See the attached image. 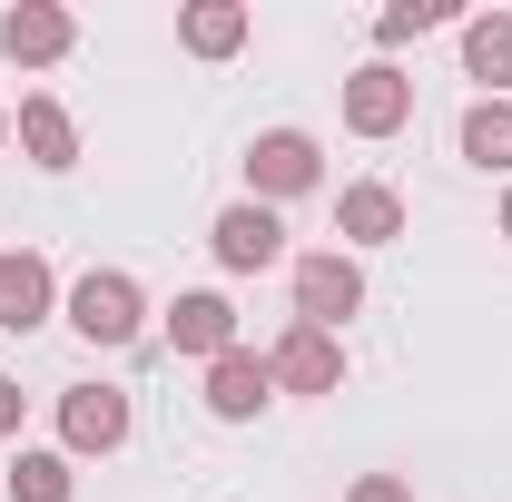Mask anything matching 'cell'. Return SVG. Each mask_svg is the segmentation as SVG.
I'll return each mask as SVG.
<instances>
[{
	"label": "cell",
	"instance_id": "cell-1",
	"mask_svg": "<svg viewBox=\"0 0 512 502\" xmlns=\"http://www.w3.org/2000/svg\"><path fill=\"white\" fill-rule=\"evenodd\" d=\"M138 315H148V306H138V286H128L119 266H89V276L69 286V325H79L89 345H128Z\"/></svg>",
	"mask_w": 512,
	"mask_h": 502
},
{
	"label": "cell",
	"instance_id": "cell-2",
	"mask_svg": "<svg viewBox=\"0 0 512 502\" xmlns=\"http://www.w3.org/2000/svg\"><path fill=\"white\" fill-rule=\"evenodd\" d=\"M316 178H325V158H316V138H306V128H266V138L247 148V188H256V207H266V197H306Z\"/></svg>",
	"mask_w": 512,
	"mask_h": 502
},
{
	"label": "cell",
	"instance_id": "cell-3",
	"mask_svg": "<svg viewBox=\"0 0 512 502\" xmlns=\"http://www.w3.org/2000/svg\"><path fill=\"white\" fill-rule=\"evenodd\" d=\"M365 306V276H355V256H296V325H325V335H335V325H345V315Z\"/></svg>",
	"mask_w": 512,
	"mask_h": 502
},
{
	"label": "cell",
	"instance_id": "cell-4",
	"mask_svg": "<svg viewBox=\"0 0 512 502\" xmlns=\"http://www.w3.org/2000/svg\"><path fill=\"white\" fill-rule=\"evenodd\" d=\"M266 375L286 384V394H335V384H345V345H335L325 325H286L276 355H266Z\"/></svg>",
	"mask_w": 512,
	"mask_h": 502
},
{
	"label": "cell",
	"instance_id": "cell-5",
	"mask_svg": "<svg viewBox=\"0 0 512 502\" xmlns=\"http://www.w3.org/2000/svg\"><path fill=\"white\" fill-rule=\"evenodd\" d=\"M404 119H414V79H404V69L365 60L345 79V128H355V138H394Z\"/></svg>",
	"mask_w": 512,
	"mask_h": 502
},
{
	"label": "cell",
	"instance_id": "cell-6",
	"mask_svg": "<svg viewBox=\"0 0 512 502\" xmlns=\"http://www.w3.org/2000/svg\"><path fill=\"white\" fill-rule=\"evenodd\" d=\"M60 443L69 453H119L128 443V394L119 384H69L60 394Z\"/></svg>",
	"mask_w": 512,
	"mask_h": 502
},
{
	"label": "cell",
	"instance_id": "cell-7",
	"mask_svg": "<svg viewBox=\"0 0 512 502\" xmlns=\"http://www.w3.org/2000/svg\"><path fill=\"white\" fill-rule=\"evenodd\" d=\"M266 404H276V375H266V355L227 345V355L207 365V414H217V424H247V414H266Z\"/></svg>",
	"mask_w": 512,
	"mask_h": 502
},
{
	"label": "cell",
	"instance_id": "cell-8",
	"mask_svg": "<svg viewBox=\"0 0 512 502\" xmlns=\"http://www.w3.org/2000/svg\"><path fill=\"white\" fill-rule=\"evenodd\" d=\"M69 40H79V20H69L60 0H20V10H0V50H10L20 69H50Z\"/></svg>",
	"mask_w": 512,
	"mask_h": 502
},
{
	"label": "cell",
	"instance_id": "cell-9",
	"mask_svg": "<svg viewBox=\"0 0 512 502\" xmlns=\"http://www.w3.org/2000/svg\"><path fill=\"white\" fill-rule=\"evenodd\" d=\"M207 247H217V266H237V276H256V266H276V256H286V227H276V207H227V217H217V237H207Z\"/></svg>",
	"mask_w": 512,
	"mask_h": 502
},
{
	"label": "cell",
	"instance_id": "cell-10",
	"mask_svg": "<svg viewBox=\"0 0 512 502\" xmlns=\"http://www.w3.org/2000/svg\"><path fill=\"white\" fill-rule=\"evenodd\" d=\"M50 296H60V286H50V256H40V247L0 256V325H10V335H30V325L50 315Z\"/></svg>",
	"mask_w": 512,
	"mask_h": 502
},
{
	"label": "cell",
	"instance_id": "cell-11",
	"mask_svg": "<svg viewBox=\"0 0 512 502\" xmlns=\"http://www.w3.org/2000/svg\"><path fill=\"white\" fill-rule=\"evenodd\" d=\"M168 345L217 365V355L237 345V306H227V296H178V306H168Z\"/></svg>",
	"mask_w": 512,
	"mask_h": 502
},
{
	"label": "cell",
	"instance_id": "cell-12",
	"mask_svg": "<svg viewBox=\"0 0 512 502\" xmlns=\"http://www.w3.org/2000/svg\"><path fill=\"white\" fill-rule=\"evenodd\" d=\"M335 237H355V247H384V237H404V197L384 188V178L345 188V197H335Z\"/></svg>",
	"mask_w": 512,
	"mask_h": 502
},
{
	"label": "cell",
	"instance_id": "cell-13",
	"mask_svg": "<svg viewBox=\"0 0 512 502\" xmlns=\"http://www.w3.org/2000/svg\"><path fill=\"white\" fill-rule=\"evenodd\" d=\"M20 148H30V168H69L79 158V128H69L60 99H20Z\"/></svg>",
	"mask_w": 512,
	"mask_h": 502
},
{
	"label": "cell",
	"instance_id": "cell-14",
	"mask_svg": "<svg viewBox=\"0 0 512 502\" xmlns=\"http://www.w3.org/2000/svg\"><path fill=\"white\" fill-rule=\"evenodd\" d=\"M463 69H473V79H493V89H512V10L463 20Z\"/></svg>",
	"mask_w": 512,
	"mask_h": 502
},
{
	"label": "cell",
	"instance_id": "cell-15",
	"mask_svg": "<svg viewBox=\"0 0 512 502\" xmlns=\"http://www.w3.org/2000/svg\"><path fill=\"white\" fill-rule=\"evenodd\" d=\"M178 40H188L197 60H227V50H247V10L237 0H197L188 20H178Z\"/></svg>",
	"mask_w": 512,
	"mask_h": 502
},
{
	"label": "cell",
	"instance_id": "cell-16",
	"mask_svg": "<svg viewBox=\"0 0 512 502\" xmlns=\"http://www.w3.org/2000/svg\"><path fill=\"white\" fill-rule=\"evenodd\" d=\"M463 158H473V168H512V99L463 109Z\"/></svg>",
	"mask_w": 512,
	"mask_h": 502
},
{
	"label": "cell",
	"instance_id": "cell-17",
	"mask_svg": "<svg viewBox=\"0 0 512 502\" xmlns=\"http://www.w3.org/2000/svg\"><path fill=\"white\" fill-rule=\"evenodd\" d=\"M10 502H69V453H20L10 463Z\"/></svg>",
	"mask_w": 512,
	"mask_h": 502
},
{
	"label": "cell",
	"instance_id": "cell-18",
	"mask_svg": "<svg viewBox=\"0 0 512 502\" xmlns=\"http://www.w3.org/2000/svg\"><path fill=\"white\" fill-rule=\"evenodd\" d=\"M444 20H453V0H394L375 20V40H424V30H444Z\"/></svg>",
	"mask_w": 512,
	"mask_h": 502
},
{
	"label": "cell",
	"instance_id": "cell-19",
	"mask_svg": "<svg viewBox=\"0 0 512 502\" xmlns=\"http://www.w3.org/2000/svg\"><path fill=\"white\" fill-rule=\"evenodd\" d=\"M345 502H414V493H404L394 473H365V483H355V493H345Z\"/></svg>",
	"mask_w": 512,
	"mask_h": 502
},
{
	"label": "cell",
	"instance_id": "cell-20",
	"mask_svg": "<svg viewBox=\"0 0 512 502\" xmlns=\"http://www.w3.org/2000/svg\"><path fill=\"white\" fill-rule=\"evenodd\" d=\"M0 434H20V384L0 375Z\"/></svg>",
	"mask_w": 512,
	"mask_h": 502
},
{
	"label": "cell",
	"instance_id": "cell-21",
	"mask_svg": "<svg viewBox=\"0 0 512 502\" xmlns=\"http://www.w3.org/2000/svg\"><path fill=\"white\" fill-rule=\"evenodd\" d=\"M503 237H512V188H503Z\"/></svg>",
	"mask_w": 512,
	"mask_h": 502
},
{
	"label": "cell",
	"instance_id": "cell-22",
	"mask_svg": "<svg viewBox=\"0 0 512 502\" xmlns=\"http://www.w3.org/2000/svg\"><path fill=\"white\" fill-rule=\"evenodd\" d=\"M0 138H10V109H0Z\"/></svg>",
	"mask_w": 512,
	"mask_h": 502
}]
</instances>
